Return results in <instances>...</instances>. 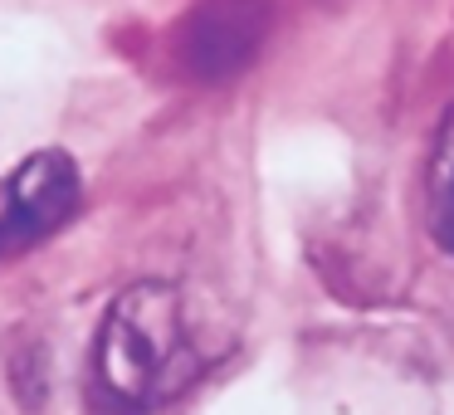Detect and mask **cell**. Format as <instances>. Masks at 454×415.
Masks as SVG:
<instances>
[{"mask_svg": "<svg viewBox=\"0 0 454 415\" xmlns=\"http://www.w3.org/2000/svg\"><path fill=\"white\" fill-rule=\"evenodd\" d=\"M186 298L176 284H132L113 298L89 356L93 415H152L200 376Z\"/></svg>", "mask_w": 454, "mask_h": 415, "instance_id": "6da1fadb", "label": "cell"}, {"mask_svg": "<svg viewBox=\"0 0 454 415\" xmlns=\"http://www.w3.org/2000/svg\"><path fill=\"white\" fill-rule=\"evenodd\" d=\"M83 200L79 161L59 147H44L25 157L0 181V259L25 254L40 239H50Z\"/></svg>", "mask_w": 454, "mask_h": 415, "instance_id": "7a4b0ae2", "label": "cell"}, {"mask_svg": "<svg viewBox=\"0 0 454 415\" xmlns=\"http://www.w3.org/2000/svg\"><path fill=\"white\" fill-rule=\"evenodd\" d=\"M269 0H200L181 25V59L196 79L225 83L259 54L269 35Z\"/></svg>", "mask_w": 454, "mask_h": 415, "instance_id": "3957f363", "label": "cell"}, {"mask_svg": "<svg viewBox=\"0 0 454 415\" xmlns=\"http://www.w3.org/2000/svg\"><path fill=\"white\" fill-rule=\"evenodd\" d=\"M425 220L430 235L444 254H454V108L440 118L430 152V171H425Z\"/></svg>", "mask_w": 454, "mask_h": 415, "instance_id": "277c9868", "label": "cell"}]
</instances>
